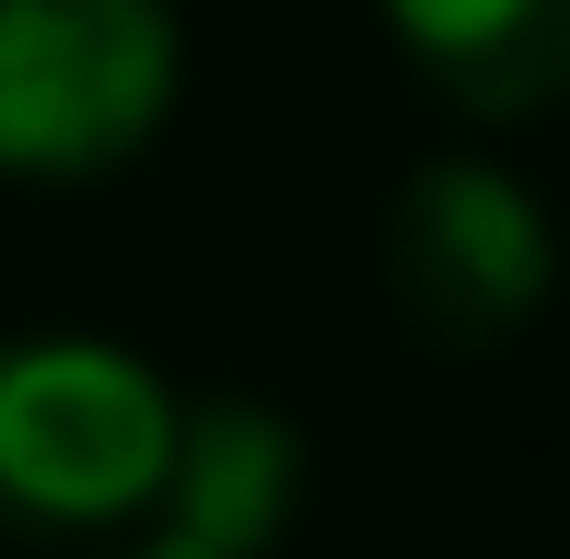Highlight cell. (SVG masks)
Returning a JSON list of instances; mask_svg holds the SVG:
<instances>
[{"label":"cell","instance_id":"cell-6","mask_svg":"<svg viewBox=\"0 0 570 559\" xmlns=\"http://www.w3.org/2000/svg\"><path fill=\"white\" fill-rule=\"evenodd\" d=\"M94 559H210V548H187V537H164V524H140V537H106Z\"/></svg>","mask_w":570,"mask_h":559},{"label":"cell","instance_id":"cell-5","mask_svg":"<svg viewBox=\"0 0 570 559\" xmlns=\"http://www.w3.org/2000/svg\"><path fill=\"white\" fill-rule=\"evenodd\" d=\"M373 12L465 129H524L570 106V0H373Z\"/></svg>","mask_w":570,"mask_h":559},{"label":"cell","instance_id":"cell-2","mask_svg":"<svg viewBox=\"0 0 570 559\" xmlns=\"http://www.w3.org/2000/svg\"><path fill=\"white\" fill-rule=\"evenodd\" d=\"M187 106L175 0H0V187H106Z\"/></svg>","mask_w":570,"mask_h":559},{"label":"cell","instance_id":"cell-4","mask_svg":"<svg viewBox=\"0 0 570 559\" xmlns=\"http://www.w3.org/2000/svg\"><path fill=\"white\" fill-rule=\"evenodd\" d=\"M292 513H303V431L268 396H187L151 524L210 559H268L292 537Z\"/></svg>","mask_w":570,"mask_h":559},{"label":"cell","instance_id":"cell-1","mask_svg":"<svg viewBox=\"0 0 570 559\" xmlns=\"http://www.w3.org/2000/svg\"><path fill=\"white\" fill-rule=\"evenodd\" d=\"M175 409L187 396L128 339H94V326L0 339V524L70 537V548L140 537L151 501H164Z\"/></svg>","mask_w":570,"mask_h":559},{"label":"cell","instance_id":"cell-3","mask_svg":"<svg viewBox=\"0 0 570 559\" xmlns=\"http://www.w3.org/2000/svg\"><path fill=\"white\" fill-rule=\"evenodd\" d=\"M384 292L431 350H501L559 292V222L489 151H431L384 198Z\"/></svg>","mask_w":570,"mask_h":559}]
</instances>
